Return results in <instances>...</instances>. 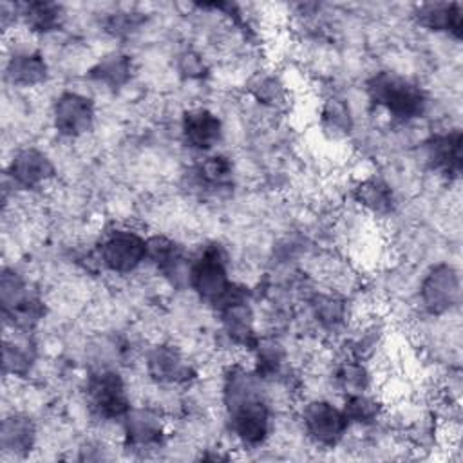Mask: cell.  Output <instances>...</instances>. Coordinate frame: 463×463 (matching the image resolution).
I'll use <instances>...</instances> for the list:
<instances>
[{
	"label": "cell",
	"instance_id": "obj_1",
	"mask_svg": "<svg viewBox=\"0 0 463 463\" xmlns=\"http://www.w3.org/2000/svg\"><path fill=\"white\" fill-rule=\"evenodd\" d=\"M369 94L378 105L398 118H416L425 109V96L420 87L391 72L376 74L369 81Z\"/></svg>",
	"mask_w": 463,
	"mask_h": 463
},
{
	"label": "cell",
	"instance_id": "obj_2",
	"mask_svg": "<svg viewBox=\"0 0 463 463\" xmlns=\"http://www.w3.org/2000/svg\"><path fill=\"white\" fill-rule=\"evenodd\" d=\"M103 264L116 273L136 269L146 257V241L130 230H114L101 242Z\"/></svg>",
	"mask_w": 463,
	"mask_h": 463
},
{
	"label": "cell",
	"instance_id": "obj_3",
	"mask_svg": "<svg viewBox=\"0 0 463 463\" xmlns=\"http://www.w3.org/2000/svg\"><path fill=\"white\" fill-rule=\"evenodd\" d=\"M192 288L204 298L219 302L232 288L228 282L224 255L219 248H208L190 269Z\"/></svg>",
	"mask_w": 463,
	"mask_h": 463
},
{
	"label": "cell",
	"instance_id": "obj_4",
	"mask_svg": "<svg viewBox=\"0 0 463 463\" xmlns=\"http://www.w3.org/2000/svg\"><path fill=\"white\" fill-rule=\"evenodd\" d=\"M92 409L105 418H118L128 411L125 383L116 373H99L89 383Z\"/></svg>",
	"mask_w": 463,
	"mask_h": 463
},
{
	"label": "cell",
	"instance_id": "obj_5",
	"mask_svg": "<svg viewBox=\"0 0 463 463\" xmlns=\"http://www.w3.org/2000/svg\"><path fill=\"white\" fill-rule=\"evenodd\" d=\"M304 425L307 434L318 443L335 445L347 427V418L335 405L317 400L304 409Z\"/></svg>",
	"mask_w": 463,
	"mask_h": 463
},
{
	"label": "cell",
	"instance_id": "obj_6",
	"mask_svg": "<svg viewBox=\"0 0 463 463\" xmlns=\"http://www.w3.org/2000/svg\"><path fill=\"white\" fill-rule=\"evenodd\" d=\"M94 119V109L85 96L65 92L54 105V125L63 136H80L87 132Z\"/></svg>",
	"mask_w": 463,
	"mask_h": 463
},
{
	"label": "cell",
	"instance_id": "obj_7",
	"mask_svg": "<svg viewBox=\"0 0 463 463\" xmlns=\"http://www.w3.org/2000/svg\"><path fill=\"white\" fill-rule=\"evenodd\" d=\"M423 304L432 313L447 311L459 298V279L450 266L434 268L421 286Z\"/></svg>",
	"mask_w": 463,
	"mask_h": 463
},
{
	"label": "cell",
	"instance_id": "obj_8",
	"mask_svg": "<svg viewBox=\"0 0 463 463\" xmlns=\"http://www.w3.org/2000/svg\"><path fill=\"white\" fill-rule=\"evenodd\" d=\"M183 136L190 146L208 150L221 137V121L206 109H194L183 118Z\"/></svg>",
	"mask_w": 463,
	"mask_h": 463
},
{
	"label": "cell",
	"instance_id": "obj_9",
	"mask_svg": "<svg viewBox=\"0 0 463 463\" xmlns=\"http://www.w3.org/2000/svg\"><path fill=\"white\" fill-rule=\"evenodd\" d=\"M9 172L18 184L34 186L47 181L52 175V165L42 152L27 148L14 156Z\"/></svg>",
	"mask_w": 463,
	"mask_h": 463
},
{
	"label": "cell",
	"instance_id": "obj_10",
	"mask_svg": "<svg viewBox=\"0 0 463 463\" xmlns=\"http://www.w3.org/2000/svg\"><path fill=\"white\" fill-rule=\"evenodd\" d=\"M430 161L436 168L458 174L461 168V134L459 130L438 136L430 143Z\"/></svg>",
	"mask_w": 463,
	"mask_h": 463
},
{
	"label": "cell",
	"instance_id": "obj_11",
	"mask_svg": "<svg viewBox=\"0 0 463 463\" xmlns=\"http://www.w3.org/2000/svg\"><path fill=\"white\" fill-rule=\"evenodd\" d=\"M7 76L16 85H34L45 78V63L40 54L33 51H18L7 65Z\"/></svg>",
	"mask_w": 463,
	"mask_h": 463
},
{
	"label": "cell",
	"instance_id": "obj_12",
	"mask_svg": "<svg viewBox=\"0 0 463 463\" xmlns=\"http://www.w3.org/2000/svg\"><path fill=\"white\" fill-rule=\"evenodd\" d=\"M418 18L430 29H447L450 33H461V5L459 4H427L420 7Z\"/></svg>",
	"mask_w": 463,
	"mask_h": 463
},
{
	"label": "cell",
	"instance_id": "obj_13",
	"mask_svg": "<svg viewBox=\"0 0 463 463\" xmlns=\"http://www.w3.org/2000/svg\"><path fill=\"white\" fill-rule=\"evenodd\" d=\"M150 374L161 382H175L183 378L186 367L181 362V356L168 347H157L148 358Z\"/></svg>",
	"mask_w": 463,
	"mask_h": 463
},
{
	"label": "cell",
	"instance_id": "obj_14",
	"mask_svg": "<svg viewBox=\"0 0 463 463\" xmlns=\"http://www.w3.org/2000/svg\"><path fill=\"white\" fill-rule=\"evenodd\" d=\"M127 436L136 445H150L156 443L161 436L159 420L145 411H137L128 414L127 420Z\"/></svg>",
	"mask_w": 463,
	"mask_h": 463
},
{
	"label": "cell",
	"instance_id": "obj_15",
	"mask_svg": "<svg viewBox=\"0 0 463 463\" xmlns=\"http://www.w3.org/2000/svg\"><path fill=\"white\" fill-rule=\"evenodd\" d=\"M33 434H34V430L27 418L13 416L4 421L2 445L5 450H13V452L25 450L33 443Z\"/></svg>",
	"mask_w": 463,
	"mask_h": 463
},
{
	"label": "cell",
	"instance_id": "obj_16",
	"mask_svg": "<svg viewBox=\"0 0 463 463\" xmlns=\"http://www.w3.org/2000/svg\"><path fill=\"white\" fill-rule=\"evenodd\" d=\"M61 9L56 4L49 2H33L25 5L24 18L33 31H51L60 24Z\"/></svg>",
	"mask_w": 463,
	"mask_h": 463
},
{
	"label": "cell",
	"instance_id": "obj_17",
	"mask_svg": "<svg viewBox=\"0 0 463 463\" xmlns=\"http://www.w3.org/2000/svg\"><path fill=\"white\" fill-rule=\"evenodd\" d=\"M358 201L373 212H387L392 206V194L385 183L369 179L360 184Z\"/></svg>",
	"mask_w": 463,
	"mask_h": 463
},
{
	"label": "cell",
	"instance_id": "obj_18",
	"mask_svg": "<svg viewBox=\"0 0 463 463\" xmlns=\"http://www.w3.org/2000/svg\"><path fill=\"white\" fill-rule=\"evenodd\" d=\"M322 121L326 130L331 132L333 136L347 134L351 128V116H349L347 105L336 98L327 99L322 109Z\"/></svg>",
	"mask_w": 463,
	"mask_h": 463
},
{
	"label": "cell",
	"instance_id": "obj_19",
	"mask_svg": "<svg viewBox=\"0 0 463 463\" xmlns=\"http://www.w3.org/2000/svg\"><path fill=\"white\" fill-rule=\"evenodd\" d=\"M92 72L99 81H105L110 85H119L128 78L130 63H128L127 56L112 54V56H107L105 60H101Z\"/></svg>",
	"mask_w": 463,
	"mask_h": 463
},
{
	"label": "cell",
	"instance_id": "obj_20",
	"mask_svg": "<svg viewBox=\"0 0 463 463\" xmlns=\"http://www.w3.org/2000/svg\"><path fill=\"white\" fill-rule=\"evenodd\" d=\"M344 414H345L347 420L367 423V421L376 418L378 405H376L374 400H371L367 396H362V394H356V396H351L349 403H345Z\"/></svg>",
	"mask_w": 463,
	"mask_h": 463
},
{
	"label": "cell",
	"instance_id": "obj_21",
	"mask_svg": "<svg viewBox=\"0 0 463 463\" xmlns=\"http://www.w3.org/2000/svg\"><path fill=\"white\" fill-rule=\"evenodd\" d=\"M232 166L226 161V157L215 156L210 157L203 166H201V177L212 184H221L226 181V177L230 175Z\"/></svg>",
	"mask_w": 463,
	"mask_h": 463
}]
</instances>
